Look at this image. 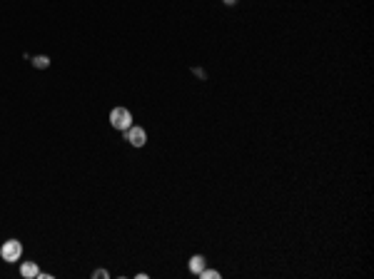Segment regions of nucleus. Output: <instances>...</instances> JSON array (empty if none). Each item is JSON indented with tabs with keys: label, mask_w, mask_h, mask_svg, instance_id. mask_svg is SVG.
I'll list each match as a JSON object with an SVG mask.
<instances>
[{
	"label": "nucleus",
	"mask_w": 374,
	"mask_h": 279,
	"mask_svg": "<svg viewBox=\"0 0 374 279\" xmlns=\"http://www.w3.org/2000/svg\"><path fill=\"white\" fill-rule=\"evenodd\" d=\"M197 277H202V279H220V272L217 269H202Z\"/></svg>",
	"instance_id": "0eeeda50"
},
{
	"label": "nucleus",
	"mask_w": 374,
	"mask_h": 279,
	"mask_svg": "<svg viewBox=\"0 0 374 279\" xmlns=\"http://www.w3.org/2000/svg\"><path fill=\"white\" fill-rule=\"evenodd\" d=\"M33 68H38V70L50 68V58H47V55H38V58H33Z\"/></svg>",
	"instance_id": "423d86ee"
},
{
	"label": "nucleus",
	"mask_w": 374,
	"mask_h": 279,
	"mask_svg": "<svg viewBox=\"0 0 374 279\" xmlns=\"http://www.w3.org/2000/svg\"><path fill=\"white\" fill-rule=\"evenodd\" d=\"M125 137H127V142H130L132 147H145V145H147V132H145L142 127H138V125H130V127L125 130Z\"/></svg>",
	"instance_id": "7ed1b4c3"
},
{
	"label": "nucleus",
	"mask_w": 374,
	"mask_h": 279,
	"mask_svg": "<svg viewBox=\"0 0 374 279\" xmlns=\"http://www.w3.org/2000/svg\"><path fill=\"white\" fill-rule=\"evenodd\" d=\"M222 3H225V5H230V8H232V5H234V3H237V0H222Z\"/></svg>",
	"instance_id": "9d476101"
},
{
	"label": "nucleus",
	"mask_w": 374,
	"mask_h": 279,
	"mask_svg": "<svg viewBox=\"0 0 374 279\" xmlns=\"http://www.w3.org/2000/svg\"><path fill=\"white\" fill-rule=\"evenodd\" d=\"M108 277H110L108 269H95V272H93V279H108Z\"/></svg>",
	"instance_id": "6e6552de"
},
{
	"label": "nucleus",
	"mask_w": 374,
	"mask_h": 279,
	"mask_svg": "<svg viewBox=\"0 0 374 279\" xmlns=\"http://www.w3.org/2000/svg\"><path fill=\"white\" fill-rule=\"evenodd\" d=\"M187 269H190L192 274H200V272L205 269V257H202V255L190 257V262H187Z\"/></svg>",
	"instance_id": "39448f33"
},
{
	"label": "nucleus",
	"mask_w": 374,
	"mask_h": 279,
	"mask_svg": "<svg viewBox=\"0 0 374 279\" xmlns=\"http://www.w3.org/2000/svg\"><path fill=\"white\" fill-rule=\"evenodd\" d=\"M20 274H23L25 279H35V277L40 274V269H38L35 262H23V264H20Z\"/></svg>",
	"instance_id": "20e7f679"
},
{
	"label": "nucleus",
	"mask_w": 374,
	"mask_h": 279,
	"mask_svg": "<svg viewBox=\"0 0 374 279\" xmlns=\"http://www.w3.org/2000/svg\"><path fill=\"white\" fill-rule=\"evenodd\" d=\"M0 257H3L5 262H20V257H23V244H20V239H8L3 247H0Z\"/></svg>",
	"instance_id": "f03ea898"
},
{
	"label": "nucleus",
	"mask_w": 374,
	"mask_h": 279,
	"mask_svg": "<svg viewBox=\"0 0 374 279\" xmlns=\"http://www.w3.org/2000/svg\"><path fill=\"white\" fill-rule=\"evenodd\" d=\"M192 72H195V75H197V77H202V80H205V70H200V68H195V70H192Z\"/></svg>",
	"instance_id": "1a4fd4ad"
},
{
	"label": "nucleus",
	"mask_w": 374,
	"mask_h": 279,
	"mask_svg": "<svg viewBox=\"0 0 374 279\" xmlns=\"http://www.w3.org/2000/svg\"><path fill=\"white\" fill-rule=\"evenodd\" d=\"M110 125L120 132H125L130 125H132V113L127 107H113V113H110Z\"/></svg>",
	"instance_id": "f257e3e1"
}]
</instances>
